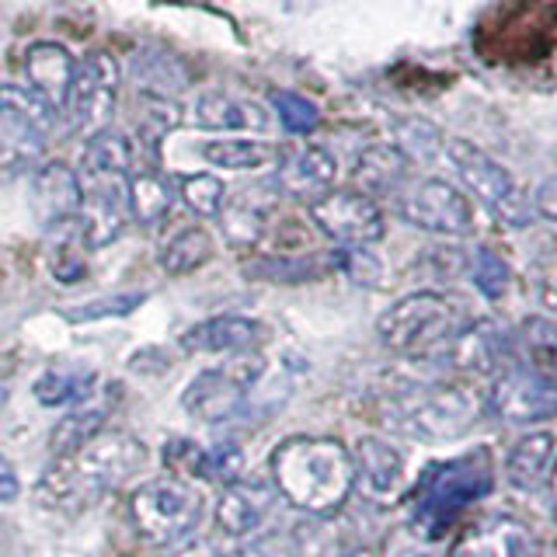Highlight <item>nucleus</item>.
Returning <instances> with one entry per match:
<instances>
[{"mask_svg":"<svg viewBox=\"0 0 557 557\" xmlns=\"http://www.w3.org/2000/svg\"><path fill=\"white\" fill-rule=\"evenodd\" d=\"M98 376L91 370H46L35 380V400L46 408H60V405H84L87 397L95 394Z\"/></svg>","mask_w":557,"mask_h":557,"instance_id":"30","label":"nucleus"},{"mask_svg":"<svg viewBox=\"0 0 557 557\" xmlns=\"http://www.w3.org/2000/svg\"><path fill=\"white\" fill-rule=\"evenodd\" d=\"M481 411V397L463 383H425L391 394L383 405V422L414 443H453L474 429Z\"/></svg>","mask_w":557,"mask_h":557,"instance_id":"4","label":"nucleus"},{"mask_svg":"<svg viewBox=\"0 0 557 557\" xmlns=\"http://www.w3.org/2000/svg\"><path fill=\"white\" fill-rule=\"evenodd\" d=\"M57 109L25 84H0V168H25L39 161L57 126Z\"/></svg>","mask_w":557,"mask_h":557,"instance_id":"8","label":"nucleus"},{"mask_svg":"<svg viewBox=\"0 0 557 557\" xmlns=\"http://www.w3.org/2000/svg\"><path fill=\"white\" fill-rule=\"evenodd\" d=\"M533 213L557 223V174L544 178V182H540V188L533 191Z\"/></svg>","mask_w":557,"mask_h":557,"instance_id":"46","label":"nucleus"},{"mask_svg":"<svg viewBox=\"0 0 557 557\" xmlns=\"http://www.w3.org/2000/svg\"><path fill=\"white\" fill-rule=\"evenodd\" d=\"M261 373H265V362L258 356H234L191 380L182 394V405L191 418H199L206 425L231 422L248 405Z\"/></svg>","mask_w":557,"mask_h":557,"instance_id":"9","label":"nucleus"},{"mask_svg":"<svg viewBox=\"0 0 557 557\" xmlns=\"http://www.w3.org/2000/svg\"><path fill=\"white\" fill-rule=\"evenodd\" d=\"M84 202L81 174L63 161H46L32 174V209L46 231L77 220Z\"/></svg>","mask_w":557,"mask_h":557,"instance_id":"18","label":"nucleus"},{"mask_svg":"<svg viewBox=\"0 0 557 557\" xmlns=\"http://www.w3.org/2000/svg\"><path fill=\"white\" fill-rule=\"evenodd\" d=\"M104 422H109V408H81L74 414H66L49 435V453L57 460L74 457L77 449H84L95 435L104 432Z\"/></svg>","mask_w":557,"mask_h":557,"instance_id":"33","label":"nucleus"},{"mask_svg":"<svg viewBox=\"0 0 557 557\" xmlns=\"http://www.w3.org/2000/svg\"><path fill=\"white\" fill-rule=\"evenodd\" d=\"M22 70H25V87H32L35 95L46 98L57 112H63L70 81H74V70H77L74 52L63 42H32L22 57Z\"/></svg>","mask_w":557,"mask_h":557,"instance_id":"21","label":"nucleus"},{"mask_svg":"<svg viewBox=\"0 0 557 557\" xmlns=\"http://www.w3.org/2000/svg\"><path fill=\"white\" fill-rule=\"evenodd\" d=\"M272 512V484L237 481L226 484L216 502V522L226 536H251Z\"/></svg>","mask_w":557,"mask_h":557,"instance_id":"23","label":"nucleus"},{"mask_svg":"<svg viewBox=\"0 0 557 557\" xmlns=\"http://www.w3.org/2000/svg\"><path fill=\"white\" fill-rule=\"evenodd\" d=\"M272 109H275V119L283 122L286 133H296V136H307L321 126V112L318 104L310 98L296 95V91H272Z\"/></svg>","mask_w":557,"mask_h":557,"instance_id":"37","label":"nucleus"},{"mask_svg":"<svg viewBox=\"0 0 557 557\" xmlns=\"http://www.w3.org/2000/svg\"><path fill=\"white\" fill-rule=\"evenodd\" d=\"M133 174V139L119 129H101L87 136L81 157V178H129Z\"/></svg>","mask_w":557,"mask_h":557,"instance_id":"26","label":"nucleus"},{"mask_svg":"<svg viewBox=\"0 0 557 557\" xmlns=\"http://www.w3.org/2000/svg\"><path fill=\"white\" fill-rule=\"evenodd\" d=\"M139 122L150 139H161L164 133H171L182 122V104L174 98H157V95H144V109H139Z\"/></svg>","mask_w":557,"mask_h":557,"instance_id":"41","label":"nucleus"},{"mask_svg":"<svg viewBox=\"0 0 557 557\" xmlns=\"http://www.w3.org/2000/svg\"><path fill=\"white\" fill-rule=\"evenodd\" d=\"M129 519L136 533L157 547L178 544L202 519V498L185 478L144 481L129 495Z\"/></svg>","mask_w":557,"mask_h":557,"instance_id":"7","label":"nucleus"},{"mask_svg":"<svg viewBox=\"0 0 557 557\" xmlns=\"http://www.w3.org/2000/svg\"><path fill=\"white\" fill-rule=\"evenodd\" d=\"M191 122L199 129H213V133H261L269 129V112L248 98L226 91H206L191 101Z\"/></svg>","mask_w":557,"mask_h":557,"instance_id":"22","label":"nucleus"},{"mask_svg":"<svg viewBox=\"0 0 557 557\" xmlns=\"http://www.w3.org/2000/svg\"><path fill=\"white\" fill-rule=\"evenodd\" d=\"M240 474H244V449L240 446L223 443V446L206 449V474H202V481L226 487V484H237Z\"/></svg>","mask_w":557,"mask_h":557,"instance_id":"40","label":"nucleus"},{"mask_svg":"<svg viewBox=\"0 0 557 557\" xmlns=\"http://www.w3.org/2000/svg\"><path fill=\"white\" fill-rule=\"evenodd\" d=\"M352 478L356 487L373 502H387L405 484V457L400 449L380 435H362L352 449Z\"/></svg>","mask_w":557,"mask_h":557,"instance_id":"20","label":"nucleus"},{"mask_svg":"<svg viewBox=\"0 0 557 557\" xmlns=\"http://www.w3.org/2000/svg\"><path fill=\"white\" fill-rule=\"evenodd\" d=\"M178 342L185 352L202 356H255L269 342V327L255 318H244V313H220V318L188 327Z\"/></svg>","mask_w":557,"mask_h":557,"instance_id":"15","label":"nucleus"},{"mask_svg":"<svg viewBox=\"0 0 557 557\" xmlns=\"http://www.w3.org/2000/svg\"><path fill=\"white\" fill-rule=\"evenodd\" d=\"M397 139H400V144H394V147L405 153L408 161H411V157H422V161H425V157H432L435 150H443V139H440V133L429 126V122H414V119L400 122Z\"/></svg>","mask_w":557,"mask_h":557,"instance_id":"42","label":"nucleus"},{"mask_svg":"<svg viewBox=\"0 0 557 557\" xmlns=\"http://www.w3.org/2000/svg\"><path fill=\"white\" fill-rule=\"evenodd\" d=\"M397 209L411 226L440 237H467L474 231V206L457 185L443 178H422L397 196Z\"/></svg>","mask_w":557,"mask_h":557,"instance_id":"12","label":"nucleus"},{"mask_svg":"<svg viewBox=\"0 0 557 557\" xmlns=\"http://www.w3.org/2000/svg\"><path fill=\"white\" fill-rule=\"evenodd\" d=\"M220 231L223 237L234 244L237 251H248L265 234V206L251 202L248 196H240L237 202H223L220 209Z\"/></svg>","mask_w":557,"mask_h":557,"instance_id":"34","label":"nucleus"},{"mask_svg":"<svg viewBox=\"0 0 557 557\" xmlns=\"http://www.w3.org/2000/svg\"><path fill=\"white\" fill-rule=\"evenodd\" d=\"M126 196H129V216L139 226H161L171 213L174 188L157 168H139L129 174Z\"/></svg>","mask_w":557,"mask_h":557,"instance_id":"27","label":"nucleus"},{"mask_svg":"<svg viewBox=\"0 0 557 557\" xmlns=\"http://www.w3.org/2000/svg\"><path fill=\"white\" fill-rule=\"evenodd\" d=\"M209 258H213V237H209V231H202V226H185V231H178L164 244L157 261H161V269L168 275H188L202 269Z\"/></svg>","mask_w":557,"mask_h":557,"instance_id":"32","label":"nucleus"},{"mask_svg":"<svg viewBox=\"0 0 557 557\" xmlns=\"http://www.w3.org/2000/svg\"><path fill=\"white\" fill-rule=\"evenodd\" d=\"M188 557H220V554H213V550H196V554H188Z\"/></svg>","mask_w":557,"mask_h":557,"instance_id":"49","label":"nucleus"},{"mask_svg":"<svg viewBox=\"0 0 557 557\" xmlns=\"http://www.w3.org/2000/svg\"><path fill=\"white\" fill-rule=\"evenodd\" d=\"M178 196L182 202L191 209L196 216H220V209L226 202V185L223 178H216V174H185V178L178 182Z\"/></svg>","mask_w":557,"mask_h":557,"instance_id":"35","label":"nucleus"},{"mask_svg":"<svg viewBox=\"0 0 557 557\" xmlns=\"http://www.w3.org/2000/svg\"><path fill=\"white\" fill-rule=\"evenodd\" d=\"M443 157L449 168L457 171L460 185L474 196L487 213L505 226H530L533 213V199L522 191V185L512 178V171L498 164L492 153L481 150L478 144H470L463 136H449L443 139Z\"/></svg>","mask_w":557,"mask_h":557,"instance_id":"6","label":"nucleus"},{"mask_svg":"<svg viewBox=\"0 0 557 557\" xmlns=\"http://www.w3.org/2000/svg\"><path fill=\"white\" fill-rule=\"evenodd\" d=\"M557 460V443L550 432H527L512 443L509 457H505V478L519 492H533V487L550 474Z\"/></svg>","mask_w":557,"mask_h":557,"instance_id":"25","label":"nucleus"},{"mask_svg":"<svg viewBox=\"0 0 557 557\" xmlns=\"http://www.w3.org/2000/svg\"><path fill=\"white\" fill-rule=\"evenodd\" d=\"M467 324V310L453 296L422 289L400 296L394 307L383 310V318L376 321V335L394 352L432 356L435 348H443Z\"/></svg>","mask_w":557,"mask_h":557,"instance_id":"5","label":"nucleus"},{"mask_svg":"<svg viewBox=\"0 0 557 557\" xmlns=\"http://www.w3.org/2000/svg\"><path fill=\"white\" fill-rule=\"evenodd\" d=\"M530 283H533V293L540 296V304L557 310V251H547L533 261Z\"/></svg>","mask_w":557,"mask_h":557,"instance_id":"44","label":"nucleus"},{"mask_svg":"<svg viewBox=\"0 0 557 557\" xmlns=\"http://www.w3.org/2000/svg\"><path fill=\"white\" fill-rule=\"evenodd\" d=\"M240 557H265V554H261V550H244Z\"/></svg>","mask_w":557,"mask_h":557,"instance_id":"51","label":"nucleus"},{"mask_svg":"<svg viewBox=\"0 0 557 557\" xmlns=\"http://www.w3.org/2000/svg\"><path fill=\"white\" fill-rule=\"evenodd\" d=\"M338 258V265L356 278V283H362V286H373L376 278H380V265L373 261V255L366 251V248H345L342 255H335Z\"/></svg>","mask_w":557,"mask_h":557,"instance_id":"45","label":"nucleus"},{"mask_svg":"<svg viewBox=\"0 0 557 557\" xmlns=\"http://www.w3.org/2000/svg\"><path fill=\"white\" fill-rule=\"evenodd\" d=\"M144 304H147V293H109V296H98V300H87L77 307H63V318L74 324L104 321V318H129V313Z\"/></svg>","mask_w":557,"mask_h":557,"instance_id":"36","label":"nucleus"},{"mask_svg":"<svg viewBox=\"0 0 557 557\" xmlns=\"http://www.w3.org/2000/svg\"><path fill=\"white\" fill-rule=\"evenodd\" d=\"M338 178V161L335 153L321 144H304V147H293L278 157V168H275V185L286 191L289 199H300V202H318L324 199L331 188H335Z\"/></svg>","mask_w":557,"mask_h":557,"instance_id":"16","label":"nucleus"},{"mask_svg":"<svg viewBox=\"0 0 557 557\" xmlns=\"http://www.w3.org/2000/svg\"><path fill=\"white\" fill-rule=\"evenodd\" d=\"M119 101V63L112 52H87L84 60H77L74 81L63 101V115L70 122V129H77L84 136H95L101 129H109V122L115 115Z\"/></svg>","mask_w":557,"mask_h":557,"instance_id":"10","label":"nucleus"},{"mask_svg":"<svg viewBox=\"0 0 557 557\" xmlns=\"http://www.w3.org/2000/svg\"><path fill=\"white\" fill-rule=\"evenodd\" d=\"M133 77L144 95L171 98L174 91L188 87V66L164 49H139L133 60Z\"/></svg>","mask_w":557,"mask_h":557,"instance_id":"29","label":"nucleus"},{"mask_svg":"<svg viewBox=\"0 0 557 557\" xmlns=\"http://www.w3.org/2000/svg\"><path fill=\"white\" fill-rule=\"evenodd\" d=\"M255 278H272V283H307V278H318L321 269L313 265V258H265L258 265L244 269Z\"/></svg>","mask_w":557,"mask_h":557,"instance_id":"39","label":"nucleus"},{"mask_svg":"<svg viewBox=\"0 0 557 557\" xmlns=\"http://www.w3.org/2000/svg\"><path fill=\"white\" fill-rule=\"evenodd\" d=\"M487 411L509 425H536L557 414V376L536 366H505L487 391Z\"/></svg>","mask_w":557,"mask_h":557,"instance_id":"11","label":"nucleus"},{"mask_svg":"<svg viewBox=\"0 0 557 557\" xmlns=\"http://www.w3.org/2000/svg\"><path fill=\"white\" fill-rule=\"evenodd\" d=\"M129 178H81L84 185V202L77 223L84 231L87 248H109L112 240L122 237L129 226V196H126Z\"/></svg>","mask_w":557,"mask_h":557,"instance_id":"14","label":"nucleus"},{"mask_svg":"<svg viewBox=\"0 0 557 557\" xmlns=\"http://www.w3.org/2000/svg\"><path fill=\"white\" fill-rule=\"evenodd\" d=\"M164 460H168V467L178 470V478H196V481H202V474H206V449L199 443H191V440H174V443H168Z\"/></svg>","mask_w":557,"mask_h":557,"instance_id":"43","label":"nucleus"},{"mask_svg":"<svg viewBox=\"0 0 557 557\" xmlns=\"http://www.w3.org/2000/svg\"><path fill=\"white\" fill-rule=\"evenodd\" d=\"M147 467V446L129 432H101L74 457L52 460L35 495L57 509H84Z\"/></svg>","mask_w":557,"mask_h":557,"instance_id":"2","label":"nucleus"},{"mask_svg":"<svg viewBox=\"0 0 557 557\" xmlns=\"http://www.w3.org/2000/svg\"><path fill=\"white\" fill-rule=\"evenodd\" d=\"M310 220L342 248H370L383 237L380 206L359 188H331L324 199L310 202Z\"/></svg>","mask_w":557,"mask_h":557,"instance_id":"13","label":"nucleus"},{"mask_svg":"<svg viewBox=\"0 0 557 557\" xmlns=\"http://www.w3.org/2000/svg\"><path fill=\"white\" fill-rule=\"evenodd\" d=\"M505 342L487 321H470L457 331L443 348H435L432 359L460 376H492L502 366Z\"/></svg>","mask_w":557,"mask_h":557,"instance_id":"19","label":"nucleus"},{"mask_svg":"<svg viewBox=\"0 0 557 557\" xmlns=\"http://www.w3.org/2000/svg\"><path fill=\"white\" fill-rule=\"evenodd\" d=\"M411 161L394 144H373L356 157L352 178L362 196H400L408 185Z\"/></svg>","mask_w":557,"mask_h":557,"instance_id":"24","label":"nucleus"},{"mask_svg":"<svg viewBox=\"0 0 557 557\" xmlns=\"http://www.w3.org/2000/svg\"><path fill=\"white\" fill-rule=\"evenodd\" d=\"M470 278H474L481 296L502 300L505 289H509V265H505L492 248H478L474 258H470Z\"/></svg>","mask_w":557,"mask_h":557,"instance_id":"38","label":"nucleus"},{"mask_svg":"<svg viewBox=\"0 0 557 557\" xmlns=\"http://www.w3.org/2000/svg\"><path fill=\"white\" fill-rule=\"evenodd\" d=\"M345 557H373L370 550H356V554H345Z\"/></svg>","mask_w":557,"mask_h":557,"instance_id":"50","label":"nucleus"},{"mask_svg":"<svg viewBox=\"0 0 557 557\" xmlns=\"http://www.w3.org/2000/svg\"><path fill=\"white\" fill-rule=\"evenodd\" d=\"M269 470L275 492L293 509L310 516L338 512L356 487L352 453L331 435H293V440L278 443Z\"/></svg>","mask_w":557,"mask_h":557,"instance_id":"1","label":"nucleus"},{"mask_svg":"<svg viewBox=\"0 0 557 557\" xmlns=\"http://www.w3.org/2000/svg\"><path fill=\"white\" fill-rule=\"evenodd\" d=\"M22 495V478H17L14 463L0 453V502H14Z\"/></svg>","mask_w":557,"mask_h":557,"instance_id":"47","label":"nucleus"},{"mask_svg":"<svg viewBox=\"0 0 557 557\" xmlns=\"http://www.w3.org/2000/svg\"><path fill=\"white\" fill-rule=\"evenodd\" d=\"M87 255H91V248H87L84 231H81L77 220L60 223V226H52V231H49L46 261H49L52 278H60V283H66V286L81 283V278L87 275Z\"/></svg>","mask_w":557,"mask_h":557,"instance_id":"28","label":"nucleus"},{"mask_svg":"<svg viewBox=\"0 0 557 557\" xmlns=\"http://www.w3.org/2000/svg\"><path fill=\"white\" fill-rule=\"evenodd\" d=\"M550 498H554V516H557V460L550 467Z\"/></svg>","mask_w":557,"mask_h":557,"instance_id":"48","label":"nucleus"},{"mask_svg":"<svg viewBox=\"0 0 557 557\" xmlns=\"http://www.w3.org/2000/svg\"><path fill=\"white\" fill-rule=\"evenodd\" d=\"M492 481L495 463L487 449L463 453L457 460L432 467L411 495V530L422 540L446 536V530L463 516V509H470L492 492Z\"/></svg>","mask_w":557,"mask_h":557,"instance_id":"3","label":"nucleus"},{"mask_svg":"<svg viewBox=\"0 0 557 557\" xmlns=\"http://www.w3.org/2000/svg\"><path fill=\"white\" fill-rule=\"evenodd\" d=\"M453 557H540V540L516 516H481L460 536Z\"/></svg>","mask_w":557,"mask_h":557,"instance_id":"17","label":"nucleus"},{"mask_svg":"<svg viewBox=\"0 0 557 557\" xmlns=\"http://www.w3.org/2000/svg\"><path fill=\"white\" fill-rule=\"evenodd\" d=\"M199 153L206 164L223 171H258L275 161V147L261 139H209Z\"/></svg>","mask_w":557,"mask_h":557,"instance_id":"31","label":"nucleus"}]
</instances>
